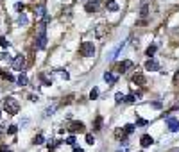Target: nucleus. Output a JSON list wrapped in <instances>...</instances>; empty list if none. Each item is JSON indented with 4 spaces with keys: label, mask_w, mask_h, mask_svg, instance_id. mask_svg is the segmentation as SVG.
Instances as JSON below:
<instances>
[{
    "label": "nucleus",
    "mask_w": 179,
    "mask_h": 152,
    "mask_svg": "<svg viewBox=\"0 0 179 152\" xmlns=\"http://www.w3.org/2000/svg\"><path fill=\"white\" fill-rule=\"evenodd\" d=\"M2 109L7 114H16L20 111V104H18V100H16L15 97H7V98L4 100V104H2Z\"/></svg>",
    "instance_id": "f257e3e1"
},
{
    "label": "nucleus",
    "mask_w": 179,
    "mask_h": 152,
    "mask_svg": "<svg viewBox=\"0 0 179 152\" xmlns=\"http://www.w3.org/2000/svg\"><path fill=\"white\" fill-rule=\"evenodd\" d=\"M79 52L82 57H93V54H95V45L91 41H84V43H81Z\"/></svg>",
    "instance_id": "f03ea898"
},
{
    "label": "nucleus",
    "mask_w": 179,
    "mask_h": 152,
    "mask_svg": "<svg viewBox=\"0 0 179 152\" xmlns=\"http://www.w3.org/2000/svg\"><path fill=\"white\" fill-rule=\"evenodd\" d=\"M38 50H43L45 47H47V36H45V23L40 27V31H38V38H36V45H34Z\"/></svg>",
    "instance_id": "7ed1b4c3"
},
{
    "label": "nucleus",
    "mask_w": 179,
    "mask_h": 152,
    "mask_svg": "<svg viewBox=\"0 0 179 152\" xmlns=\"http://www.w3.org/2000/svg\"><path fill=\"white\" fill-rule=\"evenodd\" d=\"M13 68L16 70V72H22L23 68H25V57L23 56H16V57H13Z\"/></svg>",
    "instance_id": "20e7f679"
},
{
    "label": "nucleus",
    "mask_w": 179,
    "mask_h": 152,
    "mask_svg": "<svg viewBox=\"0 0 179 152\" xmlns=\"http://www.w3.org/2000/svg\"><path fill=\"white\" fill-rule=\"evenodd\" d=\"M100 7V2L99 0H88L86 2V5H84V11L86 13H97Z\"/></svg>",
    "instance_id": "39448f33"
},
{
    "label": "nucleus",
    "mask_w": 179,
    "mask_h": 152,
    "mask_svg": "<svg viewBox=\"0 0 179 152\" xmlns=\"http://www.w3.org/2000/svg\"><path fill=\"white\" fill-rule=\"evenodd\" d=\"M167 125H168V131L170 133H176L179 129V120L177 118H167Z\"/></svg>",
    "instance_id": "423d86ee"
},
{
    "label": "nucleus",
    "mask_w": 179,
    "mask_h": 152,
    "mask_svg": "<svg viewBox=\"0 0 179 152\" xmlns=\"http://www.w3.org/2000/svg\"><path fill=\"white\" fill-rule=\"evenodd\" d=\"M68 131H72V133H84V124L82 122H72Z\"/></svg>",
    "instance_id": "0eeeda50"
},
{
    "label": "nucleus",
    "mask_w": 179,
    "mask_h": 152,
    "mask_svg": "<svg viewBox=\"0 0 179 152\" xmlns=\"http://www.w3.org/2000/svg\"><path fill=\"white\" fill-rule=\"evenodd\" d=\"M145 70H147V72H156V70H159L158 61H154V59H149V61L145 63Z\"/></svg>",
    "instance_id": "6e6552de"
},
{
    "label": "nucleus",
    "mask_w": 179,
    "mask_h": 152,
    "mask_svg": "<svg viewBox=\"0 0 179 152\" xmlns=\"http://www.w3.org/2000/svg\"><path fill=\"white\" fill-rule=\"evenodd\" d=\"M140 143H141V147H151L152 143H154V140H152V136H149V134H143L141 138H140Z\"/></svg>",
    "instance_id": "1a4fd4ad"
},
{
    "label": "nucleus",
    "mask_w": 179,
    "mask_h": 152,
    "mask_svg": "<svg viewBox=\"0 0 179 152\" xmlns=\"http://www.w3.org/2000/svg\"><path fill=\"white\" fill-rule=\"evenodd\" d=\"M133 68V61H124V63H120L118 64V72L120 74H125L127 70H131Z\"/></svg>",
    "instance_id": "9d476101"
},
{
    "label": "nucleus",
    "mask_w": 179,
    "mask_h": 152,
    "mask_svg": "<svg viewBox=\"0 0 179 152\" xmlns=\"http://www.w3.org/2000/svg\"><path fill=\"white\" fill-rule=\"evenodd\" d=\"M133 82H134L136 86H143V84H145V77L141 75V74H134V75H133Z\"/></svg>",
    "instance_id": "9b49d317"
},
{
    "label": "nucleus",
    "mask_w": 179,
    "mask_h": 152,
    "mask_svg": "<svg viewBox=\"0 0 179 152\" xmlns=\"http://www.w3.org/2000/svg\"><path fill=\"white\" fill-rule=\"evenodd\" d=\"M104 81H106L108 84H115V82H117V75H113L111 72H106V74H104Z\"/></svg>",
    "instance_id": "f8f14e48"
},
{
    "label": "nucleus",
    "mask_w": 179,
    "mask_h": 152,
    "mask_svg": "<svg viewBox=\"0 0 179 152\" xmlns=\"http://www.w3.org/2000/svg\"><path fill=\"white\" fill-rule=\"evenodd\" d=\"M56 109H58V104H52V106H48V107L45 109V113H43V116H45V118H48V116H52Z\"/></svg>",
    "instance_id": "ddd939ff"
},
{
    "label": "nucleus",
    "mask_w": 179,
    "mask_h": 152,
    "mask_svg": "<svg viewBox=\"0 0 179 152\" xmlns=\"http://www.w3.org/2000/svg\"><path fill=\"white\" fill-rule=\"evenodd\" d=\"M16 82H18L20 86H27V84H29V79H27V75H25V74H20V75H18V79H16Z\"/></svg>",
    "instance_id": "4468645a"
},
{
    "label": "nucleus",
    "mask_w": 179,
    "mask_h": 152,
    "mask_svg": "<svg viewBox=\"0 0 179 152\" xmlns=\"http://www.w3.org/2000/svg\"><path fill=\"white\" fill-rule=\"evenodd\" d=\"M106 7H108V11H118V4H117L115 0H108Z\"/></svg>",
    "instance_id": "2eb2a0df"
},
{
    "label": "nucleus",
    "mask_w": 179,
    "mask_h": 152,
    "mask_svg": "<svg viewBox=\"0 0 179 152\" xmlns=\"http://www.w3.org/2000/svg\"><path fill=\"white\" fill-rule=\"evenodd\" d=\"M16 23H18L20 27H25V25L29 23V20H27V16H25V15H20V16L16 18Z\"/></svg>",
    "instance_id": "dca6fc26"
},
{
    "label": "nucleus",
    "mask_w": 179,
    "mask_h": 152,
    "mask_svg": "<svg viewBox=\"0 0 179 152\" xmlns=\"http://www.w3.org/2000/svg\"><path fill=\"white\" fill-rule=\"evenodd\" d=\"M156 50H158V45H151V47L145 50V54H147V57H152L156 54Z\"/></svg>",
    "instance_id": "f3484780"
},
{
    "label": "nucleus",
    "mask_w": 179,
    "mask_h": 152,
    "mask_svg": "<svg viewBox=\"0 0 179 152\" xmlns=\"http://www.w3.org/2000/svg\"><path fill=\"white\" fill-rule=\"evenodd\" d=\"M147 15H149V9H147V2H143V4H141V9H140V16H141V18H147Z\"/></svg>",
    "instance_id": "a211bd4d"
},
{
    "label": "nucleus",
    "mask_w": 179,
    "mask_h": 152,
    "mask_svg": "<svg viewBox=\"0 0 179 152\" xmlns=\"http://www.w3.org/2000/svg\"><path fill=\"white\" fill-rule=\"evenodd\" d=\"M138 98H140V95H134V93H131V95L125 97V102H127V104H133V102H136Z\"/></svg>",
    "instance_id": "6ab92c4d"
},
{
    "label": "nucleus",
    "mask_w": 179,
    "mask_h": 152,
    "mask_svg": "<svg viewBox=\"0 0 179 152\" xmlns=\"http://www.w3.org/2000/svg\"><path fill=\"white\" fill-rule=\"evenodd\" d=\"M115 136H117L118 140H124V138L127 136V133H125L124 129H117V131H115Z\"/></svg>",
    "instance_id": "aec40b11"
},
{
    "label": "nucleus",
    "mask_w": 179,
    "mask_h": 152,
    "mask_svg": "<svg viewBox=\"0 0 179 152\" xmlns=\"http://www.w3.org/2000/svg\"><path fill=\"white\" fill-rule=\"evenodd\" d=\"M115 102H117V104H122V102H125V95H122V93H117V95H115Z\"/></svg>",
    "instance_id": "412c9836"
},
{
    "label": "nucleus",
    "mask_w": 179,
    "mask_h": 152,
    "mask_svg": "<svg viewBox=\"0 0 179 152\" xmlns=\"http://www.w3.org/2000/svg\"><path fill=\"white\" fill-rule=\"evenodd\" d=\"M45 141V138H43V134H36V138H34V145H41Z\"/></svg>",
    "instance_id": "4be33fe9"
},
{
    "label": "nucleus",
    "mask_w": 179,
    "mask_h": 152,
    "mask_svg": "<svg viewBox=\"0 0 179 152\" xmlns=\"http://www.w3.org/2000/svg\"><path fill=\"white\" fill-rule=\"evenodd\" d=\"M124 131H125L127 134H133L134 133V125H133V124H127V125L124 127Z\"/></svg>",
    "instance_id": "5701e85b"
},
{
    "label": "nucleus",
    "mask_w": 179,
    "mask_h": 152,
    "mask_svg": "<svg viewBox=\"0 0 179 152\" xmlns=\"http://www.w3.org/2000/svg\"><path fill=\"white\" fill-rule=\"evenodd\" d=\"M41 81H43L45 86H52V79H48L47 75H41Z\"/></svg>",
    "instance_id": "b1692460"
},
{
    "label": "nucleus",
    "mask_w": 179,
    "mask_h": 152,
    "mask_svg": "<svg viewBox=\"0 0 179 152\" xmlns=\"http://www.w3.org/2000/svg\"><path fill=\"white\" fill-rule=\"evenodd\" d=\"M97 97H99V90H97V88H93V90L90 91V98H91V100H95Z\"/></svg>",
    "instance_id": "393cba45"
},
{
    "label": "nucleus",
    "mask_w": 179,
    "mask_h": 152,
    "mask_svg": "<svg viewBox=\"0 0 179 152\" xmlns=\"http://www.w3.org/2000/svg\"><path fill=\"white\" fill-rule=\"evenodd\" d=\"M147 124H149V122H147V120H143V118H138V120H136V125H138V127H145Z\"/></svg>",
    "instance_id": "a878e982"
},
{
    "label": "nucleus",
    "mask_w": 179,
    "mask_h": 152,
    "mask_svg": "<svg viewBox=\"0 0 179 152\" xmlns=\"http://www.w3.org/2000/svg\"><path fill=\"white\" fill-rule=\"evenodd\" d=\"M86 143H90V145H93V143H95V138H93V134H86Z\"/></svg>",
    "instance_id": "bb28decb"
},
{
    "label": "nucleus",
    "mask_w": 179,
    "mask_h": 152,
    "mask_svg": "<svg viewBox=\"0 0 179 152\" xmlns=\"http://www.w3.org/2000/svg\"><path fill=\"white\" fill-rule=\"evenodd\" d=\"M36 16H38V18H43V16H45V7H43V5L38 7V15H36Z\"/></svg>",
    "instance_id": "cd10ccee"
},
{
    "label": "nucleus",
    "mask_w": 179,
    "mask_h": 152,
    "mask_svg": "<svg viewBox=\"0 0 179 152\" xmlns=\"http://www.w3.org/2000/svg\"><path fill=\"white\" fill-rule=\"evenodd\" d=\"M100 125H102V118H100V116H97V118H95V131H99Z\"/></svg>",
    "instance_id": "c85d7f7f"
},
{
    "label": "nucleus",
    "mask_w": 179,
    "mask_h": 152,
    "mask_svg": "<svg viewBox=\"0 0 179 152\" xmlns=\"http://www.w3.org/2000/svg\"><path fill=\"white\" fill-rule=\"evenodd\" d=\"M100 36H104V25L97 27V38H100Z\"/></svg>",
    "instance_id": "c756f323"
},
{
    "label": "nucleus",
    "mask_w": 179,
    "mask_h": 152,
    "mask_svg": "<svg viewBox=\"0 0 179 152\" xmlns=\"http://www.w3.org/2000/svg\"><path fill=\"white\" fill-rule=\"evenodd\" d=\"M0 47H2V48H7V47H9V43H7L5 38H0Z\"/></svg>",
    "instance_id": "7c9ffc66"
},
{
    "label": "nucleus",
    "mask_w": 179,
    "mask_h": 152,
    "mask_svg": "<svg viewBox=\"0 0 179 152\" xmlns=\"http://www.w3.org/2000/svg\"><path fill=\"white\" fill-rule=\"evenodd\" d=\"M66 143H68V145H75V138H74V136H68V138H66Z\"/></svg>",
    "instance_id": "2f4dec72"
},
{
    "label": "nucleus",
    "mask_w": 179,
    "mask_h": 152,
    "mask_svg": "<svg viewBox=\"0 0 179 152\" xmlns=\"http://www.w3.org/2000/svg\"><path fill=\"white\" fill-rule=\"evenodd\" d=\"M47 145H48V149H54V147H58V145H59V141H54V140H52V141H48Z\"/></svg>",
    "instance_id": "473e14b6"
},
{
    "label": "nucleus",
    "mask_w": 179,
    "mask_h": 152,
    "mask_svg": "<svg viewBox=\"0 0 179 152\" xmlns=\"http://www.w3.org/2000/svg\"><path fill=\"white\" fill-rule=\"evenodd\" d=\"M16 131H18V127H16V125H11V127L7 129V133H9V134H15Z\"/></svg>",
    "instance_id": "72a5a7b5"
},
{
    "label": "nucleus",
    "mask_w": 179,
    "mask_h": 152,
    "mask_svg": "<svg viewBox=\"0 0 179 152\" xmlns=\"http://www.w3.org/2000/svg\"><path fill=\"white\" fill-rule=\"evenodd\" d=\"M61 77H63V79H65V81H66V79H70V74H68V72H66V70H65V72H61Z\"/></svg>",
    "instance_id": "f704fd0d"
},
{
    "label": "nucleus",
    "mask_w": 179,
    "mask_h": 152,
    "mask_svg": "<svg viewBox=\"0 0 179 152\" xmlns=\"http://www.w3.org/2000/svg\"><path fill=\"white\" fill-rule=\"evenodd\" d=\"M152 107H156V109H159V107H161V102H152Z\"/></svg>",
    "instance_id": "c9c22d12"
},
{
    "label": "nucleus",
    "mask_w": 179,
    "mask_h": 152,
    "mask_svg": "<svg viewBox=\"0 0 179 152\" xmlns=\"http://www.w3.org/2000/svg\"><path fill=\"white\" fill-rule=\"evenodd\" d=\"M5 79H7V81H15V77L11 75V74H5Z\"/></svg>",
    "instance_id": "e433bc0d"
},
{
    "label": "nucleus",
    "mask_w": 179,
    "mask_h": 152,
    "mask_svg": "<svg viewBox=\"0 0 179 152\" xmlns=\"http://www.w3.org/2000/svg\"><path fill=\"white\" fill-rule=\"evenodd\" d=\"M29 98H31L32 102H38V95H31V97H29Z\"/></svg>",
    "instance_id": "4c0bfd02"
},
{
    "label": "nucleus",
    "mask_w": 179,
    "mask_h": 152,
    "mask_svg": "<svg viewBox=\"0 0 179 152\" xmlns=\"http://www.w3.org/2000/svg\"><path fill=\"white\" fill-rule=\"evenodd\" d=\"M74 152H84L82 149H79V147H74Z\"/></svg>",
    "instance_id": "58836bf2"
},
{
    "label": "nucleus",
    "mask_w": 179,
    "mask_h": 152,
    "mask_svg": "<svg viewBox=\"0 0 179 152\" xmlns=\"http://www.w3.org/2000/svg\"><path fill=\"white\" fill-rule=\"evenodd\" d=\"M5 133V127H4V125H0V134H4Z\"/></svg>",
    "instance_id": "ea45409f"
},
{
    "label": "nucleus",
    "mask_w": 179,
    "mask_h": 152,
    "mask_svg": "<svg viewBox=\"0 0 179 152\" xmlns=\"http://www.w3.org/2000/svg\"><path fill=\"white\" fill-rule=\"evenodd\" d=\"M140 152H141V150H140Z\"/></svg>",
    "instance_id": "a19ab883"
}]
</instances>
